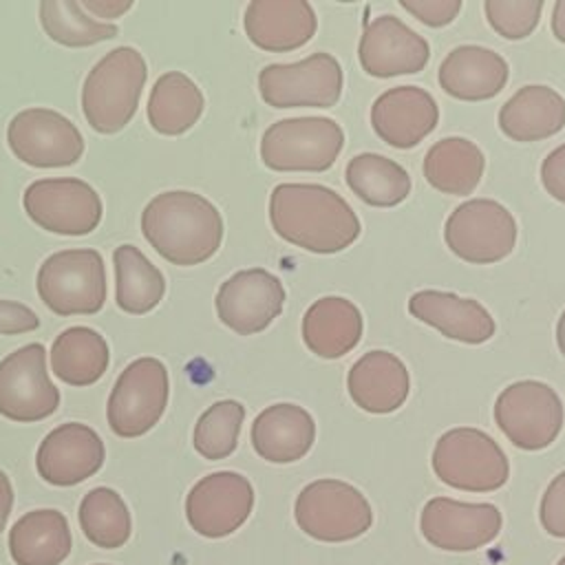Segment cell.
<instances>
[{"mask_svg": "<svg viewBox=\"0 0 565 565\" xmlns=\"http://www.w3.org/2000/svg\"><path fill=\"white\" fill-rule=\"evenodd\" d=\"M358 57L371 77H395L424 71L430 57L426 38L399 18L384 13L371 20L360 38Z\"/></svg>", "mask_w": 565, "mask_h": 565, "instance_id": "cell-18", "label": "cell"}, {"mask_svg": "<svg viewBox=\"0 0 565 565\" xmlns=\"http://www.w3.org/2000/svg\"><path fill=\"white\" fill-rule=\"evenodd\" d=\"M108 366L106 340L88 327L64 329L51 349L53 373L71 386H88L97 382Z\"/></svg>", "mask_w": 565, "mask_h": 565, "instance_id": "cell-31", "label": "cell"}, {"mask_svg": "<svg viewBox=\"0 0 565 565\" xmlns=\"http://www.w3.org/2000/svg\"><path fill=\"white\" fill-rule=\"evenodd\" d=\"M117 276V307L126 313H146L166 294L163 274L135 247L119 245L113 254Z\"/></svg>", "mask_w": 565, "mask_h": 565, "instance_id": "cell-33", "label": "cell"}, {"mask_svg": "<svg viewBox=\"0 0 565 565\" xmlns=\"http://www.w3.org/2000/svg\"><path fill=\"white\" fill-rule=\"evenodd\" d=\"M203 106L201 88L188 75L170 71L150 90L148 121L161 135H181L199 121Z\"/></svg>", "mask_w": 565, "mask_h": 565, "instance_id": "cell-30", "label": "cell"}, {"mask_svg": "<svg viewBox=\"0 0 565 565\" xmlns=\"http://www.w3.org/2000/svg\"><path fill=\"white\" fill-rule=\"evenodd\" d=\"M285 305L282 282L263 267L232 274L216 291L218 320L238 335L265 331Z\"/></svg>", "mask_w": 565, "mask_h": 565, "instance_id": "cell-17", "label": "cell"}, {"mask_svg": "<svg viewBox=\"0 0 565 565\" xmlns=\"http://www.w3.org/2000/svg\"><path fill=\"white\" fill-rule=\"evenodd\" d=\"M71 547V527L60 510L26 512L9 532V552L15 565H60Z\"/></svg>", "mask_w": 565, "mask_h": 565, "instance_id": "cell-28", "label": "cell"}, {"mask_svg": "<svg viewBox=\"0 0 565 565\" xmlns=\"http://www.w3.org/2000/svg\"><path fill=\"white\" fill-rule=\"evenodd\" d=\"M245 406L236 399H221L212 404L196 422L192 444L205 459H225L236 450Z\"/></svg>", "mask_w": 565, "mask_h": 565, "instance_id": "cell-36", "label": "cell"}, {"mask_svg": "<svg viewBox=\"0 0 565 565\" xmlns=\"http://www.w3.org/2000/svg\"><path fill=\"white\" fill-rule=\"evenodd\" d=\"M40 20L51 40L64 46H90L117 35V26L99 22L77 0L40 2Z\"/></svg>", "mask_w": 565, "mask_h": 565, "instance_id": "cell-35", "label": "cell"}, {"mask_svg": "<svg viewBox=\"0 0 565 565\" xmlns=\"http://www.w3.org/2000/svg\"><path fill=\"white\" fill-rule=\"evenodd\" d=\"M422 168L426 181L435 190L466 196L479 185L486 170V157L481 148L466 137H444L428 148Z\"/></svg>", "mask_w": 565, "mask_h": 565, "instance_id": "cell-29", "label": "cell"}, {"mask_svg": "<svg viewBox=\"0 0 565 565\" xmlns=\"http://www.w3.org/2000/svg\"><path fill=\"white\" fill-rule=\"evenodd\" d=\"M351 192L373 207H393L411 194L408 172L393 159L362 152L355 154L344 170Z\"/></svg>", "mask_w": 565, "mask_h": 565, "instance_id": "cell-32", "label": "cell"}, {"mask_svg": "<svg viewBox=\"0 0 565 565\" xmlns=\"http://www.w3.org/2000/svg\"><path fill=\"white\" fill-rule=\"evenodd\" d=\"M298 527L322 543H342L362 536L373 523L366 497L340 479H316L296 497Z\"/></svg>", "mask_w": 565, "mask_h": 565, "instance_id": "cell-6", "label": "cell"}, {"mask_svg": "<svg viewBox=\"0 0 565 565\" xmlns=\"http://www.w3.org/2000/svg\"><path fill=\"white\" fill-rule=\"evenodd\" d=\"M11 508H13V488H11L9 477L0 470V532L7 525Z\"/></svg>", "mask_w": 565, "mask_h": 565, "instance_id": "cell-43", "label": "cell"}, {"mask_svg": "<svg viewBox=\"0 0 565 565\" xmlns=\"http://www.w3.org/2000/svg\"><path fill=\"white\" fill-rule=\"evenodd\" d=\"M483 11L501 38L523 40L539 26L543 0H486Z\"/></svg>", "mask_w": 565, "mask_h": 565, "instance_id": "cell-37", "label": "cell"}, {"mask_svg": "<svg viewBox=\"0 0 565 565\" xmlns=\"http://www.w3.org/2000/svg\"><path fill=\"white\" fill-rule=\"evenodd\" d=\"M11 152L26 166H73L84 152L82 132L64 115L49 108H26L7 128Z\"/></svg>", "mask_w": 565, "mask_h": 565, "instance_id": "cell-15", "label": "cell"}, {"mask_svg": "<svg viewBox=\"0 0 565 565\" xmlns=\"http://www.w3.org/2000/svg\"><path fill=\"white\" fill-rule=\"evenodd\" d=\"M541 183L550 196L565 203V143L554 148L541 163Z\"/></svg>", "mask_w": 565, "mask_h": 565, "instance_id": "cell-40", "label": "cell"}, {"mask_svg": "<svg viewBox=\"0 0 565 565\" xmlns=\"http://www.w3.org/2000/svg\"><path fill=\"white\" fill-rule=\"evenodd\" d=\"M146 77V60L132 46L106 53L82 88V110L90 128L104 135L121 130L137 110Z\"/></svg>", "mask_w": 565, "mask_h": 565, "instance_id": "cell-3", "label": "cell"}, {"mask_svg": "<svg viewBox=\"0 0 565 565\" xmlns=\"http://www.w3.org/2000/svg\"><path fill=\"white\" fill-rule=\"evenodd\" d=\"M503 519L492 503H466L450 497H433L422 508L424 539L446 552H472L492 543Z\"/></svg>", "mask_w": 565, "mask_h": 565, "instance_id": "cell-16", "label": "cell"}, {"mask_svg": "<svg viewBox=\"0 0 565 565\" xmlns=\"http://www.w3.org/2000/svg\"><path fill=\"white\" fill-rule=\"evenodd\" d=\"M344 146V132L329 117H289L271 124L260 139V159L276 172H324Z\"/></svg>", "mask_w": 565, "mask_h": 565, "instance_id": "cell-5", "label": "cell"}, {"mask_svg": "<svg viewBox=\"0 0 565 565\" xmlns=\"http://www.w3.org/2000/svg\"><path fill=\"white\" fill-rule=\"evenodd\" d=\"M556 565H565V556H561V561Z\"/></svg>", "mask_w": 565, "mask_h": 565, "instance_id": "cell-46", "label": "cell"}, {"mask_svg": "<svg viewBox=\"0 0 565 565\" xmlns=\"http://www.w3.org/2000/svg\"><path fill=\"white\" fill-rule=\"evenodd\" d=\"M539 521L547 534L565 539V470L545 488L539 505Z\"/></svg>", "mask_w": 565, "mask_h": 565, "instance_id": "cell-38", "label": "cell"}, {"mask_svg": "<svg viewBox=\"0 0 565 565\" xmlns=\"http://www.w3.org/2000/svg\"><path fill=\"white\" fill-rule=\"evenodd\" d=\"M274 232L307 252L335 254L360 236V218L335 190L320 183H278L269 196Z\"/></svg>", "mask_w": 565, "mask_h": 565, "instance_id": "cell-1", "label": "cell"}, {"mask_svg": "<svg viewBox=\"0 0 565 565\" xmlns=\"http://www.w3.org/2000/svg\"><path fill=\"white\" fill-rule=\"evenodd\" d=\"M168 404V369L157 358L130 362L108 397V426L119 437L148 433Z\"/></svg>", "mask_w": 565, "mask_h": 565, "instance_id": "cell-11", "label": "cell"}, {"mask_svg": "<svg viewBox=\"0 0 565 565\" xmlns=\"http://www.w3.org/2000/svg\"><path fill=\"white\" fill-rule=\"evenodd\" d=\"M104 463V441L86 424H62L40 444L38 475L51 486H75L93 477Z\"/></svg>", "mask_w": 565, "mask_h": 565, "instance_id": "cell-19", "label": "cell"}, {"mask_svg": "<svg viewBox=\"0 0 565 565\" xmlns=\"http://www.w3.org/2000/svg\"><path fill=\"white\" fill-rule=\"evenodd\" d=\"M141 232L166 260L190 267L216 254L223 241V218L205 196L170 190L146 205Z\"/></svg>", "mask_w": 565, "mask_h": 565, "instance_id": "cell-2", "label": "cell"}, {"mask_svg": "<svg viewBox=\"0 0 565 565\" xmlns=\"http://www.w3.org/2000/svg\"><path fill=\"white\" fill-rule=\"evenodd\" d=\"M399 7L426 26H446L461 11L459 0H399Z\"/></svg>", "mask_w": 565, "mask_h": 565, "instance_id": "cell-39", "label": "cell"}, {"mask_svg": "<svg viewBox=\"0 0 565 565\" xmlns=\"http://www.w3.org/2000/svg\"><path fill=\"white\" fill-rule=\"evenodd\" d=\"M22 203L35 225L62 236H84L102 221V199L82 179L33 181Z\"/></svg>", "mask_w": 565, "mask_h": 565, "instance_id": "cell-12", "label": "cell"}, {"mask_svg": "<svg viewBox=\"0 0 565 565\" xmlns=\"http://www.w3.org/2000/svg\"><path fill=\"white\" fill-rule=\"evenodd\" d=\"M362 331L360 309L342 296H322L302 316V340L311 353L324 360H338L353 351Z\"/></svg>", "mask_w": 565, "mask_h": 565, "instance_id": "cell-26", "label": "cell"}, {"mask_svg": "<svg viewBox=\"0 0 565 565\" xmlns=\"http://www.w3.org/2000/svg\"><path fill=\"white\" fill-rule=\"evenodd\" d=\"M448 249L466 263L492 265L510 256L516 245L512 212L492 199H470L457 205L444 225Z\"/></svg>", "mask_w": 565, "mask_h": 565, "instance_id": "cell-9", "label": "cell"}, {"mask_svg": "<svg viewBox=\"0 0 565 565\" xmlns=\"http://www.w3.org/2000/svg\"><path fill=\"white\" fill-rule=\"evenodd\" d=\"M565 126V99L550 86L527 84L499 110V128L512 141H541Z\"/></svg>", "mask_w": 565, "mask_h": 565, "instance_id": "cell-27", "label": "cell"}, {"mask_svg": "<svg viewBox=\"0 0 565 565\" xmlns=\"http://www.w3.org/2000/svg\"><path fill=\"white\" fill-rule=\"evenodd\" d=\"M508 62L492 49L461 44L439 64V86L455 99L483 102L492 99L508 84Z\"/></svg>", "mask_w": 565, "mask_h": 565, "instance_id": "cell-23", "label": "cell"}, {"mask_svg": "<svg viewBox=\"0 0 565 565\" xmlns=\"http://www.w3.org/2000/svg\"><path fill=\"white\" fill-rule=\"evenodd\" d=\"M254 508V488L247 477L221 470L199 479L185 497L190 527L205 539H223L236 532Z\"/></svg>", "mask_w": 565, "mask_h": 565, "instance_id": "cell-14", "label": "cell"}, {"mask_svg": "<svg viewBox=\"0 0 565 565\" xmlns=\"http://www.w3.org/2000/svg\"><path fill=\"white\" fill-rule=\"evenodd\" d=\"M38 327H40V320L26 305H20L13 300H0V335L26 333Z\"/></svg>", "mask_w": 565, "mask_h": 565, "instance_id": "cell-41", "label": "cell"}, {"mask_svg": "<svg viewBox=\"0 0 565 565\" xmlns=\"http://www.w3.org/2000/svg\"><path fill=\"white\" fill-rule=\"evenodd\" d=\"M556 344H558V351L565 358V311L561 313V318L556 322Z\"/></svg>", "mask_w": 565, "mask_h": 565, "instance_id": "cell-45", "label": "cell"}, {"mask_svg": "<svg viewBox=\"0 0 565 565\" xmlns=\"http://www.w3.org/2000/svg\"><path fill=\"white\" fill-rule=\"evenodd\" d=\"M552 33L565 44V0H558L552 9Z\"/></svg>", "mask_w": 565, "mask_h": 565, "instance_id": "cell-44", "label": "cell"}, {"mask_svg": "<svg viewBox=\"0 0 565 565\" xmlns=\"http://www.w3.org/2000/svg\"><path fill=\"white\" fill-rule=\"evenodd\" d=\"M60 393L46 371L42 344H26L0 362V415L13 422H38L53 415Z\"/></svg>", "mask_w": 565, "mask_h": 565, "instance_id": "cell-13", "label": "cell"}, {"mask_svg": "<svg viewBox=\"0 0 565 565\" xmlns=\"http://www.w3.org/2000/svg\"><path fill=\"white\" fill-rule=\"evenodd\" d=\"M316 439V422L298 404H274L260 411L252 424V446L258 457L271 463L302 459Z\"/></svg>", "mask_w": 565, "mask_h": 565, "instance_id": "cell-25", "label": "cell"}, {"mask_svg": "<svg viewBox=\"0 0 565 565\" xmlns=\"http://www.w3.org/2000/svg\"><path fill=\"white\" fill-rule=\"evenodd\" d=\"M79 527L86 539L104 550L121 547L130 539V512L113 488H95L79 503Z\"/></svg>", "mask_w": 565, "mask_h": 565, "instance_id": "cell-34", "label": "cell"}, {"mask_svg": "<svg viewBox=\"0 0 565 565\" xmlns=\"http://www.w3.org/2000/svg\"><path fill=\"white\" fill-rule=\"evenodd\" d=\"M563 419L565 413L558 393L539 380L514 382L494 402L499 430L521 450H543L554 444Z\"/></svg>", "mask_w": 565, "mask_h": 565, "instance_id": "cell-8", "label": "cell"}, {"mask_svg": "<svg viewBox=\"0 0 565 565\" xmlns=\"http://www.w3.org/2000/svg\"><path fill=\"white\" fill-rule=\"evenodd\" d=\"M439 121V108L433 95L419 86H395L384 90L371 106V126L375 135L399 150L415 148Z\"/></svg>", "mask_w": 565, "mask_h": 565, "instance_id": "cell-20", "label": "cell"}, {"mask_svg": "<svg viewBox=\"0 0 565 565\" xmlns=\"http://www.w3.org/2000/svg\"><path fill=\"white\" fill-rule=\"evenodd\" d=\"M38 294L57 316L97 313L106 300V271L99 252L64 249L38 271Z\"/></svg>", "mask_w": 565, "mask_h": 565, "instance_id": "cell-7", "label": "cell"}, {"mask_svg": "<svg viewBox=\"0 0 565 565\" xmlns=\"http://www.w3.org/2000/svg\"><path fill=\"white\" fill-rule=\"evenodd\" d=\"M79 4L95 18H119L132 7L130 0H82Z\"/></svg>", "mask_w": 565, "mask_h": 565, "instance_id": "cell-42", "label": "cell"}, {"mask_svg": "<svg viewBox=\"0 0 565 565\" xmlns=\"http://www.w3.org/2000/svg\"><path fill=\"white\" fill-rule=\"evenodd\" d=\"M95 565H106V563H95Z\"/></svg>", "mask_w": 565, "mask_h": 565, "instance_id": "cell-47", "label": "cell"}, {"mask_svg": "<svg viewBox=\"0 0 565 565\" xmlns=\"http://www.w3.org/2000/svg\"><path fill=\"white\" fill-rule=\"evenodd\" d=\"M347 388L355 406L366 413L386 415L406 402L411 375L395 353L375 349L353 362L347 375Z\"/></svg>", "mask_w": 565, "mask_h": 565, "instance_id": "cell-24", "label": "cell"}, {"mask_svg": "<svg viewBox=\"0 0 565 565\" xmlns=\"http://www.w3.org/2000/svg\"><path fill=\"white\" fill-rule=\"evenodd\" d=\"M430 463L439 481L466 492H494L510 477L501 446L488 433L470 426L446 430L433 448Z\"/></svg>", "mask_w": 565, "mask_h": 565, "instance_id": "cell-4", "label": "cell"}, {"mask_svg": "<svg viewBox=\"0 0 565 565\" xmlns=\"http://www.w3.org/2000/svg\"><path fill=\"white\" fill-rule=\"evenodd\" d=\"M243 26L254 46L287 53L313 38L318 18L307 0H254L245 9Z\"/></svg>", "mask_w": 565, "mask_h": 565, "instance_id": "cell-21", "label": "cell"}, {"mask_svg": "<svg viewBox=\"0 0 565 565\" xmlns=\"http://www.w3.org/2000/svg\"><path fill=\"white\" fill-rule=\"evenodd\" d=\"M344 86L340 62L331 53H311L294 64H267L258 73V90L274 108H331Z\"/></svg>", "mask_w": 565, "mask_h": 565, "instance_id": "cell-10", "label": "cell"}, {"mask_svg": "<svg viewBox=\"0 0 565 565\" xmlns=\"http://www.w3.org/2000/svg\"><path fill=\"white\" fill-rule=\"evenodd\" d=\"M408 311L441 335L463 344H481L490 340L497 329L490 311L481 302L475 298H461L452 291H415L408 298Z\"/></svg>", "mask_w": 565, "mask_h": 565, "instance_id": "cell-22", "label": "cell"}]
</instances>
